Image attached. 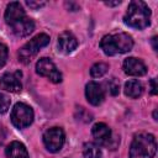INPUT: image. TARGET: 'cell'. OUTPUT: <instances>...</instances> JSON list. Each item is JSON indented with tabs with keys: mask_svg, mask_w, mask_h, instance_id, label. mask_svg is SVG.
Listing matches in <instances>:
<instances>
[{
	"mask_svg": "<svg viewBox=\"0 0 158 158\" xmlns=\"http://www.w3.org/2000/svg\"><path fill=\"white\" fill-rule=\"evenodd\" d=\"M36 72L37 74L48 78L52 83H60L62 81V74L57 69L56 64L49 58H40L36 63Z\"/></svg>",
	"mask_w": 158,
	"mask_h": 158,
	"instance_id": "52a82bcc",
	"label": "cell"
},
{
	"mask_svg": "<svg viewBox=\"0 0 158 158\" xmlns=\"http://www.w3.org/2000/svg\"><path fill=\"white\" fill-rule=\"evenodd\" d=\"M85 96L91 105L98 106L105 99V90L102 89L101 84L96 81H89L85 86Z\"/></svg>",
	"mask_w": 158,
	"mask_h": 158,
	"instance_id": "9c48e42d",
	"label": "cell"
},
{
	"mask_svg": "<svg viewBox=\"0 0 158 158\" xmlns=\"http://www.w3.org/2000/svg\"><path fill=\"white\" fill-rule=\"evenodd\" d=\"M25 16H26L25 10H23L22 5L17 1L10 2L6 7V10H5V21L9 26L14 25L15 22H17L19 20H21Z\"/></svg>",
	"mask_w": 158,
	"mask_h": 158,
	"instance_id": "7c38bea8",
	"label": "cell"
},
{
	"mask_svg": "<svg viewBox=\"0 0 158 158\" xmlns=\"http://www.w3.org/2000/svg\"><path fill=\"white\" fill-rule=\"evenodd\" d=\"M77 47H78V41L72 32L64 31L58 36V49L62 53L65 54L72 53Z\"/></svg>",
	"mask_w": 158,
	"mask_h": 158,
	"instance_id": "4fadbf2b",
	"label": "cell"
},
{
	"mask_svg": "<svg viewBox=\"0 0 158 158\" xmlns=\"http://www.w3.org/2000/svg\"><path fill=\"white\" fill-rule=\"evenodd\" d=\"M107 69H109V65L106 63H102V62L95 63L90 69V75L93 78H101L104 74H106Z\"/></svg>",
	"mask_w": 158,
	"mask_h": 158,
	"instance_id": "ac0fdd59",
	"label": "cell"
},
{
	"mask_svg": "<svg viewBox=\"0 0 158 158\" xmlns=\"http://www.w3.org/2000/svg\"><path fill=\"white\" fill-rule=\"evenodd\" d=\"M109 89H110L111 95H117V94L120 93V83H118L115 78H112V79L109 81Z\"/></svg>",
	"mask_w": 158,
	"mask_h": 158,
	"instance_id": "44dd1931",
	"label": "cell"
},
{
	"mask_svg": "<svg viewBox=\"0 0 158 158\" xmlns=\"http://www.w3.org/2000/svg\"><path fill=\"white\" fill-rule=\"evenodd\" d=\"M143 93V85L141 81L136 80V79H132V80H128L126 81L125 84V94L131 98V99H137L142 95Z\"/></svg>",
	"mask_w": 158,
	"mask_h": 158,
	"instance_id": "2e32d148",
	"label": "cell"
},
{
	"mask_svg": "<svg viewBox=\"0 0 158 158\" xmlns=\"http://www.w3.org/2000/svg\"><path fill=\"white\" fill-rule=\"evenodd\" d=\"M49 43V36L46 33H40L30 40L26 44L21 47L19 51V60L27 64L32 60V58L41 51V48L46 47Z\"/></svg>",
	"mask_w": 158,
	"mask_h": 158,
	"instance_id": "277c9868",
	"label": "cell"
},
{
	"mask_svg": "<svg viewBox=\"0 0 158 158\" xmlns=\"http://www.w3.org/2000/svg\"><path fill=\"white\" fill-rule=\"evenodd\" d=\"M7 47L4 43H0V68H2L7 60Z\"/></svg>",
	"mask_w": 158,
	"mask_h": 158,
	"instance_id": "ffe728a7",
	"label": "cell"
},
{
	"mask_svg": "<svg viewBox=\"0 0 158 158\" xmlns=\"http://www.w3.org/2000/svg\"><path fill=\"white\" fill-rule=\"evenodd\" d=\"M157 151V142L151 133H138L133 137L130 147V158H153Z\"/></svg>",
	"mask_w": 158,
	"mask_h": 158,
	"instance_id": "3957f363",
	"label": "cell"
},
{
	"mask_svg": "<svg viewBox=\"0 0 158 158\" xmlns=\"http://www.w3.org/2000/svg\"><path fill=\"white\" fill-rule=\"evenodd\" d=\"M156 41H157V37L154 36V37L152 38V43H153V49H154V51H157V44H156Z\"/></svg>",
	"mask_w": 158,
	"mask_h": 158,
	"instance_id": "d4e9b609",
	"label": "cell"
},
{
	"mask_svg": "<svg viewBox=\"0 0 158 158\" xmlns=\"http://www.w3.org/2000/svg\"><path fill=\"white\" fill-rule=\"evenodd\" d=\"M21 72H9L5 73L1 78H0V88L6 90V91H11V93H19L22 89V84H21Z\"/></svg>",
	"mask_w": 158,
	"mask_h": 158,
	"instance_id": "ba28073f",
	"label": "cell"
},
{
	"mask_svg": "<svg viewBox=\"0 0 158 158\" xmlns=\"http://www.w3.org/2000/svg\"><path fill=\"white\" fill-rule=\"evenodd\" d=\"M93 137L98 146H107L111 141V130L104 122H98L91 128Z\"/></svg>",
	"mask_w": 158,
	"mask_h": 158,
	"instance_id": "30bf717a",
	"label": "cell"
},
{
	"mask_svg": "<svg viewBox=\"0 0 158 158\" xmlns=\"http://www.w3.org/2000/svg\"><path fill=\"white\" fill-rule=\"evenodd\" d=\"M33 116H35L33 110L28 105H26L23 102H17L11 110L10 118L15 127L25 128L32 123Z\"/></svg>",
	"mask_w": 158,
	"mask_h": 158,
	"instance_id": "5b68a950",
	"label": "cell"
},
{
	"mask_svg": "<svg viewBox=\"0 0 158 158\" xmlns=\"http://www.w3.org/2000/svg\"><path fill=\"white\" fill-rule=\"evenodd\" d=\"M123 72L132 77H141L146 74L147 68L141 59L135 57H128L123 62Z\"/></svg>",
	"mask_w": 158,
	"mask_h": 158,
	"instance_id": "8fae6325",
	"label": "cell"
},
{
	"mask_svg": "<svg viewBox=\"0 0 158 158\" xmlns=\"http://www.w3.org/2000/svg\"><path fill=\"white\" fill-rule=\"evenodd\" d=\"M10 27L12 28V32L15 33V36L26 37L30 33H32V31L35 30V22L31 19H28L27 16H25L21 20H19L17 22H15L14 25H11Z\"/></svg>",
	"mask_w": 158,
	"mask_h": 158,
	"instance_id": "5bb4252c",
	"label": "cell"
},
{
	"mask_svg": "<svg viewBox=\"0 0 158 158\" xmlns=\"http://www.w3.org/2000/svg\"><path fill=\"white\" fill-rule=\"evenodd\" d=\"M106 5H109V6H114V5H120L121 4V1L118 0V1H115V2H105Z\"/></svg>",
	"mask_w": 158,
	"mask_h": 158,
	"instance_id": "cb8c5ba5",
	"label": "cell"
},
{
	"mask_svg": "<svg viewBox=\"0 0 158 158\" xmlns=\"http://www.w3.org/2000/svg\"><path fill=\"white\" fill-rule=\"evenodd\" d=\"M26 4L30 6V7H32V9H40V7H42L43 5H44V2L43 1H26Z\"/></svg>",
	"mask_w": 158,
	"mask_h": 158,
	"instance_id": "7402d4cb",
	"label": "cell"
},
{
	"mask_svg": "<svg viewBox=\"0 0 158 158\" xmlns=\"http://www.w3.org/2000/svg\"><path fill=\"white\" fill-rule=\"evenodd\" d=\"M84 158H101V149L96 143L86 142L83 147Z\"/></svg>",
	"mask_w": 158,
	"mask_h": 158,
	"instance_id": "e0dca14e",
	"label": "cell"
},
{
	"mask_svg": "<svg viewBox=\"0 0 158 158\" xmlns=\"http://www.w3.org/2000/svg\"><path fill=\"white\" fill-rule=\"evenodd\" d=\"M151 94L156 95L157 94V85H156V79H151Z\"/></svg>",
	"mask_w": 158,
	"mask_h": 158,
	"instance_id": "603a6c76",
	"label": "cell"
},
{
	"mask_svg": "<svg viewBox=\"0 0 158 158\" xmlns=\"http://www.w3.org/2000/svg\"><path fill=\"white\" fill-rule=\"evenodd\" d=\"M6 157L7 158H28V153L23 143L19 141H14L6 147Z\"/></svg>",
	"mask_w": 158,
	"mask_h": 158,
	"instance_id": "9a60e30c",
	"label": "cell"
},
{
	"mask_svg": "<svg viewBox=\"0 0 158 158\" xmlns=\"http://www.w3.org/2000/svg\"><path fill=\"white\" fill-rule=\"evenodd\" d=\"M10 107V99L5 94L0 93V114H4L9 110Z\"/></svg>",
	"mask_w": 158,
	"mask_h": 158,
	"instance_id": "d6986e66",
	"label": "cell"
},
{
	"mask_svg": "<svg viewBox=\"0 0 158 158\" xmlns=\"http://www.w3.org/2000/svg\"><path fill=\"white\" fill-rule=\"evenodd\" d=\"M100 47L106 56H115L117 53L130 52L133 47V40L125 32L106 35L100 41Z\"/></svg>",
	"mask_w": 158,
	"mask_h": 158,
	"instance_id": "7a4b0ae2",
	"label": "cell"
},
{
	"mask_svg": "<svg viewBox=\"0 0 158 158\" xmlns=\"http://www.w3.org/2000/svg\"><path fill=\"white\" fill-rule=\"evenodd\" d=\"M123 21L127 26L132 28L143 30L151 23V10L143 1H131L123 16Z\"/></svg>",
	"mask_w": 158,
	"mask_h": 158,
	"instance_id": "6da1fadb",
	"label": "cell"
},
{
	"mask_svg": "<svg viewBox=\"0 0 158 158\" xmlns=\"http://www.w3.org/2000/svg\"><path fill=\"white\" fill-rule=\"evenodd\" d=\"M64 139H65V136L60 127L48 128L43 135V143L46 148L53 153L60 151V148L64 144Z\"/></svg>",
	"mask_w": 158,
	"mask_h": 158,
	"instance_id": "8992f818",
	"label": "cell"
},
{
	"mask_svg": "<svg viewBox=\"0 0 158 158\" xmlns=\"http://www.w3.org/2000/svg\"><path fill=\"white\" fill-rule=\"evenodd\" d=\"M153 117H154V120H157V110H154V112H153Z\"/></svg>",
	"mask_w": 158,
	"mask_h": 158,
	"instance_id": "484cf974",
	"label": "cell"
}]
</instances>
